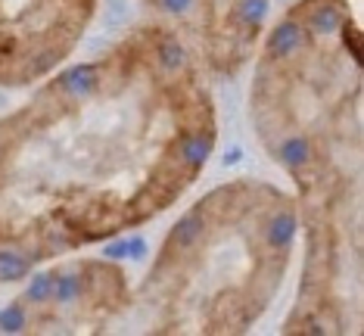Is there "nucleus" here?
Returning <instances> with one entry per match:
<instances>
[{
  "instance_id": "1",
  "label": "nucleus",
  "mask_w": 364,
  "mask_h": 336,
  "mask_svg": "<svg viewBox=\"0 0 364 336\" xmlns=\"http://www.w3.org/2000/svg\"><path fill=\"white\" fill-rule=\"evenodd\" d=\"M215 141L212 75L159 22L53 72L0 119V283L162 215Z\"/></svg>"
},
{
  "instance_id": "2",
  "label": "nucleus",
  "mask_w": 364,
  "mask_h": 336,
  "mask_svg": "<svg viewBox=\"0 0 364 336\" xmlns=\"http://www.w3.org/2000/svg\"><path fill=\"white\" fill-rule=\"evenodd\" d=\"M250 116L296 190L302 277L287 333H361V26L355 0H299L264 31Z\"/></svg>"
},
{
  "instance_id": "3",
  "label": "nucleus",
  "mask_w": 364,
  "mask_h": 336,
  "mask_svg": "<svg viewBox=\"0 0 364 336\" xmlns=\"http://www.w3.org/2000/svg\"><path fill=\"white\" fill-rule=\"evenodd\" d=\"M299 243L293 196L237 178L196 200L128 290L122 330L246 333L277 299Z\"/></svg>"
},
{
  "instance_id": "4",
  "label": "nucleus",
  "mask_w": 364,
  "mask_h": 336,
  "mask_svg": "<svg viewBox=\"0 0 364 336\" xmlns=\"http://www.w3.org/2000/svg\"><path fill=\"white\" fill-rule=\"evenodd\" d=\"M128 274L87 259L53 268L4 311L10 333H112L122 330L128 305Z\"/></svg>"
},
{
  "instance_id": "5",
  "label": "nucleus",
  "mask_w": 364,
  "mask_h": 336,
  "mask_svg": "<svg viewBox=\"0 0 364 336\" xmlns=\"http://www.w3.org/2000/svg\"><path fill=\"white\" fill-rule=\"evenodd\" d=\"M100 0H0V87H31L69 60Z\"/></svg>"
},
{
  "instance_id": "6",
  "label": "nucleus",
  "mask_w": 364,
  "mask_h": 336,
  "mask_svg": "<svg viewBox=\"0 0 364 336\" xmlns=\"http://www.w3.org/2000/svg\"><path fill=\"white\" fill-rule=\"evenodd\" d=\"M144 6L212 78L237 75L252 60L271 13V0H144Z\"/></svg>"
}]
</instances>
